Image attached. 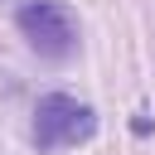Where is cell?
<instances>
[{"mask_svg":"<svg viewBox=\"0 0 155 155\" xmlns=\"http://www.w3.org/2000/svg\"><path fill=\"white\" fill-rule=\"evenodd\" d=\"M15 24H19V34L29 39V48L39 58L63 63V58L78 53V19L63 0H24L15 10Z\"/></svg>","mask_w":155,"mask_h":155,"instance_id":"cell-1","label":"cell"},{"mask_svg":"<svg viewBox=\"0 0 155 155\" xmlns=\"http://www.w3.org/2000/svg\"><path fill=\"white\" fill-rule=\"evenodd\" d=\"M97 131V111L68 92H48L34 107V145L39 150H63V145H82Z\"/></svg>","mask_w":155,"mask_h":155,"instance_id":"cell-2","label":"cell"}]
</instances>
